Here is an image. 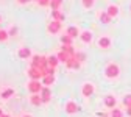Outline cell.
I'll return each mask as SVG.
<instances>
[{
  "mask_svg": "<svg viewBox=\"0 0 131 117\" xmlns=\"http://www.w3.org/2000/svg\"><path fill=\"white\" fill-rule=\"evenodd\" d=\"M105 75H106V78H109V80L117 78V77L120 75V67H119L116 62H109L106 67H105Z\"/></svg>",
  "mask_w": 131,
  "mask_h": 117,
  "instance_id": "obj_1",
  "label": "cell"
},
{
  "mask_svg": "<svg viewBox=\"0 0 131 117\" xmlns=\"http://www.w3.org/2000/svg\"><path fill=\"white\" fill-rule=\"evenodd\" d=\"M42 81L41 80H31L28 84H27V89H28V92L30 94H39L41 91H42Z\"/></svg>",
  "mask_w": 131,
  "mask_h": 117,
  "instance_id": "obj_2",
  "label": "cell"
},
{
  "mask_svg": "<svg viewBox=\"0 0 131 117\" xmlns=\"http://www.w3.org/2000/svg\"><path fill=\"white\" fill-rule=\"evenodd\" d=\"M61 22L59 20H50L48 22V25H47V31L50 33V35H56V33L61 30Z\"/></svg>",
  "mask_w": 131,
  "mask_h": 117,
  "instance_id": "obj_3",
  "label": "cell"
},
{
  "mask_svg": "<svg viewBox=\"0 0 131 117\" xmlns=\"http://www.w3.org/2000/svg\"><path fill=\"white\" fill-rule=\"evenodd\" d=\"M94 84H92V83H84V84H83V88H81V95H83V97H92V94H94Z\"/></svg>",
  "mask_w": 131,
  "mask_h": 117,
  "instance_id": "obj_4",
  "label": "cell"
},
{
  "mask_svg": "<svg viewBox=\"0 0 131 117\" xmlns=\"http://www.w3.org/2000/svg\"><path fill=\"white\" fill-rule=\"evenodd\" d=\"M27 73H28V77H30L31 80H42V77H44L42 72H41L38 67H30Z\"/></svg>",
  "mask_w": 131,
  "mask_h": 117,
  "instance_id": "obj_5",
  "label": "cell"
},
{
  "mask_svg": "<svg viewBox=\"0 0 131 117\" xmlns=\"http://www.w3.org/2000/svg\"><path fill=\"white\" fill-rule=\"evenodd\" d=\"M39 94H41V97H42V102H44V103H48V102L52 100V91H50V88H48V86H44Z\"/></svg>",
  "mask_w": 131,
  "mask_h": 117,
  "instance_id": "obj_6",
  "label": "cell"
},
{
  "mask_svg": "<svg viewBox=\"0 0 131 117\" xmlns=\"http://www.w3.org/2000/svg\"><path fill=\"white\" fill-rule=\"evenodd\" d=\"M66 67H67V69H80L81 67V62L75 56H70L67 59V62H66Z\"/></svg>",
  "mask_w": 131,
  "mask_h": 117,
  "instance_id": "obj_7",
  "label": "cell"
},
{
  "mask_svg": "<svg viewBox=\"0 0 131 117\" xmlns=\"http://www.w3.org/2000/svg\"><path fill=\"white\" fill-rule=\"evenodd\" d=\"M17 56H19L20 59H30V58H31V50H30L28 47H22V48H19Z\"/></svg>",
  "mask_w": 131,
  "mask_h": 117,
  "instance_id": "obj_8",
  "label": "cell"
},
{
  "mask_svg": "<svg viewBox=\"0 0 131 117\" xmlns=\"http://www.w3.org/2000/svg\"><path fill=\"white\" fill-rule=\"evenodd\" d=\"M30 103H31L33 106H41V105L44 103L41 94H31V95H30Z\"/></svg>",
  "mask_w": 131,
  "mask_h": 117,
  "instance_id": "obj_9",
  "label": "cell"
},
{
  "mask_svg": "<svg viewBox=\"0 0 131 117\" xmlns=\"http://www.w3.org/2000/svg\"><path fill=\"white\" fill-rule=\"evenodd\" d=\"M64 109H66V112H67V114H75L80 108H78V105L75 102H67V103H66V106H64Z\"/></svg>",
  "mask_w": 131,
  "mask_h": 117,
  "instance_id": "obj_10",
  "label": "cell"
},
{
  "mask_svg": "<svg viewBox=\"0 0 131 117\" xmlns=\"http://www.w3.org/2000/svg\"><path fill=\"white\" fill-rule=\"evenodd\" d=\"M50 17H52V20H59V22H62V20H66V16L59 11V9H52V13H50Z\"/></svg>",
  "mask_w": 131,
  "mask_h": 117,
  "instance_id": "obj_11",
  "label": "cell"
},
{
  "mask_svg": "<svg viewBox=\"0 0 131 117\" xmlns=\"http://www.w3.org/2000/svg\"><path fill=\"white\" fill-rule=\"evenodd\" d=\"M116 103H117V100H116V97H114V95H106L105 97V106L106 108H109V109L116 108Z\"/></svg>",
  "mask_w": 131,
  "mask_h": 117,
  "instance_id": "obj_12",
  "label": "cell"
},
{
  "mask_svg": "<svg viewBox=\"0 0 131 117\" xmlns=\"http://www.w3.org/2000/svg\"><path fill=\"white\" fill-rule=\"evenodd\" d=\"M98 47H100V48H109L111 47V39L108 38V36H102L100 39H98Z\"/></svg>",
  "mask_w": 131,
  "mask_h": 117,
  "instance_id": "obj_13",
  "label": "cell"
},
{
  "mask_svg": "<svg viewBox=\"0 0 131 117\" xmlns=\"http://www.w3.org/2000/svg\"><path fill=\"white\" fill-rule=\"evenodd\" d=\"M80 39H81V42H84V44H91L92 42V33L91 31H81Z\"/></svg>",
  "mask_w": 131,
  "mask_h": 117,
  "instance_id": "obj_14",
  "label": "cell"
},
{
  "mask_svg": "<svg viewBox=\"0 0 131 117\" xmlns=\"http://www.w3.org/2000/svg\"><path fill=\"white\" fill-rule=\"evenodd\" d=\"M106 13L111 16V17H117V16H119V6H117V5H112V3H111V5L108 6Z\"/></svg>",
  "mask_w": 131,
  "mask_h": 117,
  "instance_id": "obj_15",
  "label": "cell"
},
{
  "mask_svg": "<svg viewBox=\"0 0 131 117\" xmlns=\"http://www.w3.org/2000/svg\"><path fill=\"white\" fill-rule=\"evenodd\" d=\"M61 52H64V53H69L70 56H75L77 50L73 48V45H66V44H62V47H61Z\"/></svg>",
  "mask_w": 131,
  "mask_h": 117,
  "instance_id": "obj_16",
  "label": "cell"
},
{
  "mask_svg": "<svg viewBox=\"0 0 131 117\" xmlns=\"http://www.w3.org/2000/svg\"><path fill=\"white\" fill-rule=\"evenodd\" d=\"M66 35H69L70 38H77V36L81 35V33H80V30L77 27H69L67 30H66Z\"/></svg>",
  "mask_w": 131,
  "mask_h": 117,
  "instance_id": "obj_17",
  "label": "cell"
},
{
  "mask_svg": "<svg viewBox=\"0 0 131 117\" xmlns=\"http://www.w3.org/2000/svg\"><path fill=\"white\" fill-rule=\"evenodd\" d=\"M42 84H45V86H50V84H53L55 83V75H45V77H42Z\"/></svg>",
  "mask_w": 131,
  "mask_h": 117,
  "instance_id": "obj_18",
  "label": "cell"
},
{
  "mask_svg": "<svg viewBox=\"0 0 131 117\" xmlns=\"http://www.w3.org/2000/svg\"><path fill=\"white\" fill-rule=\"evenodd\" d=\"M98 17H100V22H103V24H111V19H112L108 13H100Z\"/></svg>",
  "mask_w": 131,
  "mask_h": 117,
  "instance_id": "obj_19",
  "label": "cell"
},
{
  "mask_svg": "<svg viewBox=\"0 0 131 117\" xmlns=\"http://www.w3.org/2000/svg\"><path fill=\"white\" fill-rule=\"evenodd\" d=\"M13 95H14V91H13V89H5L2 94H0V97H2L3 100H8V98H11Z\"/></svg>",
  "mask_w": 131,
  "mask_h": 117,
  "instance_id": "obj_20",
  "label": "cell"
},
{
  "mask_svg": "<svg viewBox=\"0 0 131 117\" xmlns=\"http://www.w3.org/2000/svg\"><path fill=\"white\" fill-rule=\"evenodd\" d=\"M56 56H58V59H59V62H64V64H66V62H67V59L70 58V55H69V53H64V52H59V53H58Z\"/></svg>",
  "mask_w": 131,
  "mask_h": 117,
  "instance_id": "obj_21",
  "label": "cell"
},
{
  "mask_svg": "<svg viewBox=\"0 0 131 117\" xmlns=\"http://www.w3.org/2000/svg\"><path fill=\"white\" fill-rule=\"evenodd\" d=\"M58 62H59V59H58V56H48V66H50V67H56L58 66Z\"/></svg>",
  "mask_w": 131,
  "mask_h": 117,
  "instance_id": "obj_22",
  "label": "cell"
},
{
  "mask_svg": "<svg viewBox=\"0 0 131 117\" xmlns=\"http://www.w3.org/2000/svg\"><path fill=\"white\" fill-rule=\"evenodd\" d=\"M61 5H62V0H50V8L52 9H59Z\"/></svg>",
  "mask_w": 131,
  "mask_h": 117,
  "instance_id": "obj_23",
  "label": "cell"
},
{
  "mask_svg": "<svg viewBox=\"0 0 131 117\" xmlns=\"http://www.w3.org/2000/svg\"><path fill=\"white\" fill-rule=\"evenodd\" d=\"M72 39H73V38H70L69 35H64V36H61V44H66V45H72Z\"/></svg>",
  "mask_w": 131,
  "mask_h": 117,
  "instance_id": "obj_24",
  "label": "cell"
},
{
  "mask_svg": "<svg viewBox=\"0 0 131 117\" xmlns=\"http://www.w3.org/2000/svg\"><path fill=\"white\" fill-rule=\"evenodd\" d=\"M109 115L111 117H123V112L120 109H117V108H112L111 112H109Z\"/></svg>",
  "mask_w": 131,
  "mask_h": 117,
  "instance_id": "obj_25",
  "label": "cell"
},
{
  "mask_svg": "<svg viewBox=\"0 0 131 117\" xmlns=\"http://www.w3.org/2000/svg\"><path fill=\"white\" fill-rule=\"evenodd\" d=\"M81 3H83V6H84L86 9H91V8H94L95 0H81Z\"/></svg>",
  "mask_w": 131,
  "mask_h": 117,
  "instance_id": "obj_26",
  "label": "cell"
},
{
  "mask_svg": "<svg viewBox=\"0 0 131 117\" xmlns=\"http://www.w3.org/2000/svg\"><path fill=\"white\" fill-rule=\"evenodd\" d=\"M8 38H9V33L6 30H0V42L8 41Z\"/></svg>",
  "mask_w": 131,
  "mask_h": 117,
  "instance_id": "obj_27",
  "label": "cell"
},
{
  "mask_svg": "<svg viewBox=\"0 0 131 117\" xmlns=\"http://www.w3.org/2000/svg\"><path fill=\"white\" fill-rule=\"evenodd\" d=\"M123 105H125L126 108L131 106V94H126V95L123 97Z\"/></svg>",
  "mask_w": 131,
  "mask_h": 117,
  "instance_id": "obj_28",
  "label": "cell"
},
{
  "mask_svg": "<svg viewBox=\"0 0 131 117\" xmlns=\"http://www.w3.org/2000/svg\"><path fill=\"white\" fill-rule=\"evenodd\" d=\"M75 58H77L80 62H83V61L86 59V55H84L83 52H77V53H75Z\"/></svg>",
  "mask_w": 131,
  "mask_h": 117,
  "instance_id": "obj_29",
  "label": "cell"
},
{
  "mask_svg": "<svg viewBox=\"0 0 131 117\" xmlns=\"http://www.w3.org/2000/svg\"><path fill=\"white\" fill-rule=\"evenodd\" d=\"M8 33H9V38H14V36H17V27H11Z\"/></svg>",
  "mask_w": 131,
  "mask_h": 117,
  "instance_id": "obj_30",
  "label": "cell"
},
{
  "mask_svg": "<svg viewBox=\"0 0 131 117\" xmlns=\"http://www.w3.org/2000/svg\"><path fill=\"white\" fill-rule=\"evenodd\" d=\"M38 3L41 6H50V0H38Z\"/></svg>",
  "mask_w": 131,
  "mask_h": 117,
  "instance_id": "obj_31",
  "label": "cell"
},
{
  "mask_svg": "<svg viewBox=\"0 0 131 117\" xmlns=\"http://www.w3.org/2000/svg\"><path fill=\"white\" fill-rule=\"evenodd\" d=\"M126 115H129V117H131V106H129V108H126Z\"/></svg>",
  "mask_w": 131,
  "mask_h": 117,
  "instance_id": "obj_32",
  "label": "cell"
},
{
  "mask_svg": "<svg viewBox=\"0 0 131 117\" xmlns=\"http://www.w3.org/2000/svg\"><path fill=\"white\" fill-rule=\"evenodd\" d=\"M98 117H111V115H108V114H98Z\"/></svg>",
  "mask_w": 131,
  "mask_h": 117,
  "instance_id": "obj_33",
  "label": "cell"
},
{
  "mask_svg": "<svg viewBox=\"0 0 131 117\" xmlns=\"http://www.w3.org/2000/svg\"><path fill=\"white\" fill-rule=\"evenodd\" d=\"M22 117H33V115H31V114H27V112H25V114H24Z\"/></svg>",
  "mask_w": 131,
  "mask_h": 117,
  "instance_id": "obj_34",
  "label": "cell"
},
{
  "mask_svg": "<svg viewBox=\"0 0 131 117\" xmlns=\"http://www.w3.org/2000/svg\"><path fill=\"white\" fill-rule=\"evenodd\" d=\"M2 117H9V115H8V114H3V115H2Z\"/></svg>",
  "mask_w": 131,
  "mask_h": 117,
  "instance_id": "obj_35",
  "label": "cell"
},
{
  "mask_svg": "<svg viewBox=\"0 0 131 117\" xmlns=\"http://www.w3.org/2000/svg\"><path fill=\"white\" fill-rule=\"evenodd\" d=\"M2 115H3V112H2V109H0V117H2Z\"/></svg>",
  "mask_w": 131,
  "mask_h": 117,
  "instance_id": "obj_36",
  "label": "cell"
},
{
  "mask_svg": "<svg viewBox=\"0 0 131 117\" xmlns=\"http://www.w3.org/2000/svg\"><path fill=\"white\" fill-rule=\"evenodd\" d=\"M0 22H2V16H0Z\"/></svg>",
  "mask_w": 131,
  "mask_h": 117,
  "instance_id": "obj_37",
  "label": "cell"
},
{
  "mask_svg": "<svg viewBox=\"0 0 131 117\" xmlns=\"http://www.w3.org/2000/svg\"><path fill=\"white\" fill-rule=\"evenodd\" d=\"M129 9H131V5H129Z\"/></svg>",
  "mask_w": 131,
  "mask_h": 117,
  "instance_id": "obj_38",
  "label": "cell"
}]
</instances>
